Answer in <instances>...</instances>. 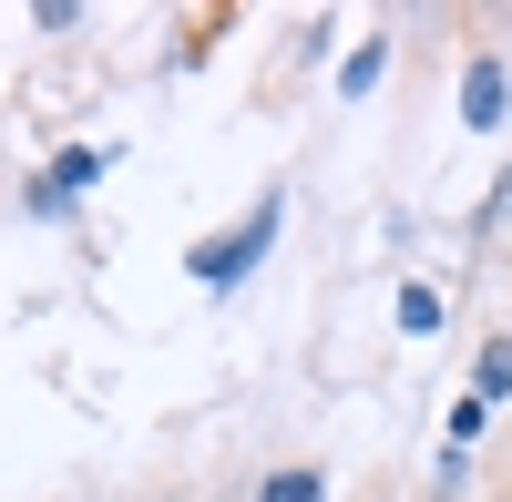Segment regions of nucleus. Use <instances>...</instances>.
<instances>
[{
	"label": "nucleus",
	"mask_w": 512,
	"mask_h": 502,
	"mask_svg": "<svg viewBox=\"0 0 512 502\" xmlns=\"http://www.w3.org/2000/svg\"><path fill=\"white\" fill-rule=\"evenodd\" d=\"M482 431H492V400H482V390H461V400H451V451H472Z\"/></svg>",
	"instance_id": "obj_8"
},
{
	"label": "nucleus",
	"mask_w": 512,
	"mask_h": 502,
	"mask_svg": "<svg viewBox=\"0 0 512 502\" xmlns=\"http://www.w3.org/2000/svg\"><path fill=\"white\" fill-rule=\"evenodd\" d=\"M41 175H52V195L72 205V195H93V175H103V154H93V144H62L52 164H41Z\"/></svg>",
	"instance_id": "obj_5"
},
{
	"label": "nucleus",
	"mask_w": 512,
	"mask_h": 502,
	"mask_svg": "<svg viewBox=\"0 0 512 502\" xmlns=\"http://www.w3.org/2000/svg\"><path fill=\"white\" fill-rule=\"evenodd\" d=\"M472 390H482L492 410L512 400V339H482V359H472Z\"/></svg>",
	"instance_id": "obj_6"
},
{
	"label": "nucleus",
	"mask_w": 512,
	"mask_h": 502,
	"mask_svg": "<svg viewBox=\"0 0 512 502\" xmlns=\"http://www.w3.org/2000/svg\"><path fill=\"white\" fill-rule=\"evenodd\" d=\"M379 72H390V41L369 31V41H349V62H338V93H349V103H369V93H379Z\"/></svg>",
	"instance_id": "obj_3"
},
{
	"label": "nucleus",
	"mask_w": 512,
	"mask_h": 502,
	"mask_svg": "<svg viewBox=\"0 0 512 502\" xmlns=\"http://www.w3.org/2000/svg\"><path fill=\"white\" fill-rule=\"evenodd\" d=\"M256 502H328V472L318 462H277L267 482H256Z\"/></svg>",
	"instance_id": "obj_4"
},
{
	"label": "nucleus",
	"mask_w": 512,
	"mask_h": 502,
	"mask_svg": "<svg viewBox=\"0 0 512 502\" xmlns=\"http://www.w3.org/2000/svg\"><path fill=\"white\" fill-rule=\"evenodd\" d=\"M277 226H287V195H256L246 226L205 236L195 257H185V277H195V287H236V277H256V267H267V246H277Z\"/></svg>",
	"instance_id": "obj_1"
},
{
	"label": "nucleus",
	"mask_w": 512,
	"mask_h": 502,
	"mask_svg": "<svg viewBox=\"0 0 512 502\" xmlns=\"http://www.w3.org/2000/svg\"><path fill=\"white\" fill-rule=\"evenodd\" d=\"M93 11H82V0H31V31H82Z\"/></svg>",
	"instance_id": "obj_9"
},
{
	"label": "nucleus",
	"mask_w": 512,
	"mask_h": 502,
	"mask_svg": "<svg viewBox=\"0 0 512 502\" xmlns=\"http://www.w3.org/2000/svg\"><path fill=\"white\" fill-rule=\"evenodd\" d=\"M502 113H512V62L472 52L461 62V123H472V134H502Z\"/></svg>",
	"instance_id": "obj_2"
},
{
	"label": "nucleus",
	"mask_w": 512,
	"mask_h": 502,
	"mask_svg": "<svg viewBox=\"0 0 512 502\" xmlns=\"http://www.w3.org/2000/svg\"><path fill=\"white\" fill-rule=\"evenodd\" d=\"M441 328V287H400V339H431Z\"/></svg>",
	"instance_id": "obj_7"
}]
</instances>
